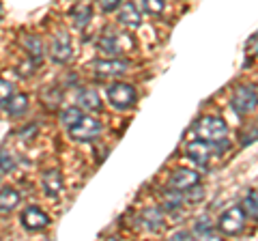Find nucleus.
Segmentation results:
<instances>
[{"mask_svg":"<svg viewBox=\"0 0 258 241\" xmlns=\"http://www.w3.org/2000/svg\"><path fill=\"white\" fill-rule=\"evenodd\" d=\"M194 134L215 149H224L228 144V127L220 116H203L194 125Z\"/></svg>","mask_w":258,"mask_h":241,"instance_id":"f257e3e1","label":"nucleus"},{"mask_svg":"<svg viewBox=\"0 0 258 241\" xmlns=\"http://www.w3.org/2000/svg\"><path fill=\"white\" fill-rule=\"evenodd\" d=\"M97 47H99L103 54H108V56H118V54L132 52L136 47V41H134V37L129 33L106 30V33L99 37V41H97Z\"/></svg>","mask_w":258,"mask_h":241,"instance_id":"f03ea898","label":"nucleus"},{"mask_svg":"<svg viewBox=\"0 0 258 241\" xmlns=\"http://www.w3.org/2000/svg\"><path fill=\"white\" fill-rule=\"evenodd\" d=\"M258 103V91L254 84H239L232 93V101L230 106L237 114H249Z\"/></svg>","mask_w":258,"mask_h":241,"instance_id":"7ed1b4c3","label":"nucleus"},{"mask_svg":"<svg viewBox=\"0 0 258 241\" xmlns=\"http://www.w3.org/2000/svg\"><path fill=\"white\" fill-rule=\"evenodd\" d=\"M69 134L74 140L80 142H91L97 140V136L101 134V123L95 116H80L74 125H69Z\"/></svg>","mask_w":258,"mask_h":241,"instance_id":"20e7f679","label":"nucleus"},{"mask_svg":"<svg viewBox=\"0 0 258 241\" xmlns=\"http://www.w3.org/2000/svg\"><path fill=\"white\" fill-rule=\"evenodd\" d=\"M108 99L114 108L118 110H129L136 106V99H138V95H136V88L127 82H116L108 88Z\"/></svg>","mask_w":258,"mask_h":241,"instance_id":"39448f33","label":"nucleus"},{"mask_svg":"<svg viewBox=\"0 0 258 241\" xmlns=\"http://www.w3.org/2000/svg\"><path fill=\"white\" fill-rule=\"evenodd\" d=\"M217 228H220L224 235H239L241 230L245 228V213L241 207H230L220 215L217 220Z\"/></svg>","mask_w":258,"mask_h":241,"instance_id":"423d86ee","label":"nucleus"},{"mask_svg":"<svg viewBox=\"0 0 258 241\" xmlns=\"http://www.w3.org/2000/svg\"><path fill=\"white\" fill-rule=\"evenodd\" d=\"M91 69L99 78H116V76H123L129 69V63L120 58H101V61H93Z\"/></svg>","mask_w":258,"mask_h":241,"instance_id":"0eeeda50","label":"nucleus"},{"mask_svg":"<svg viewBox=\"0 0 258 241\" xmlns=\"http://www.w3.org/2000/svg\"><path fill=\"white\" fill-rule=\"evenodd\" d=\"M200 183V174L196 170H189V168H176L170 174V181H168V188H172L176 192H185L194 186Z\"/></svg>","mask_w":258,"mask_h":241,"instance_id":"6e6552de","label":"nucleus"},{"mask_svg":"<svg viewBox=\"0 0 258 241\" xmlns=\"http://www.w3.org/2000/svg\"><path fill=\"white\" fill-rule=\"evenodd\" d=\"M50 54H52V61L54 63H67L71 58V39H69V33L64 30H58L52 39V45H50Z\"/></svg>","mask_w":258,"mask_h":241,"instance_id":"1a4fd4ad","label":"nucleus"},{"mask_svg":"<svg viewBox=\"0 0 258 241\" xmlns=\"http://www.w3.org/2000/svg\"><path fill=\"white\" fill-rule=\"evenodd\" d=\"M50 224L47 213H43L39 207H28L26 211L22 213V226L26 230H41Z\"/></svg>","mask_w":258,"mask_h":241,"instance_id":"9d476101","label":"nucleus"},{"mask_svg":"<svg viewBox=\"0 0 258 241\" xmlns=\"http://www.w3.org/2000/svg\"><path fill=\"white\" fill-rule=\"evenodd\" d=\"M211 144L205 142V140H194L187 144V157L191 159V162H196L198 166H207L209 162H211Z\"/></svg>","mask_w":258,"mask_h":241,"instance_id":"9b49d317","label":"nucleus"},{"mask_svg":"<svg viewBox=\"0 0 258 241\" xmlns=\"http://www.w3.org/2000/svg\"><path fill=\"white\" fill-rule=\"evenodd\" d=\"M142 222L147 230H153V232H159L161 228L166 226V218H164V209L161 207H149L142 211Z\"/></svg>","mask_w":258,"mask_h":241,"instance_id":"f8f14e48","label":"nucleus"},{"mask_svg":"<svg viewBox=\"0 0 258 241\" xmlns=\"http://www.w3.org/2000/svg\"><path fill=\"white\" fill-rule=\"evenodd\" d=\"M64 188V181H62V174L60 170H47L43 174V190H45V194L50 196V198H56V196H60V192Z\"/></svg>","mask_w":258,"mask_h":241,"instance_id":"ddd939ff","label":"nucleus"},{"mask_svg":"<svg viewBox=\"0 0 258 241\" xmlns=\"http://www.w3.org/2000/svg\"><path fill=\"white\" fill-rule=\"evenodd\" d=\"M118 22L127 28H138L142 24V15L138 11V7H136L134 3H125L118 11Z\"/></svg>","mask_w":258,"mask_h":241,"instance_id":"4468645a","label":"nucleus"},{"mask_svg":"<svg viewBox=\"0 0 258 241\" xmlns=\"http://www.w3.org/2000/svg\"><path fill=\"white\" fill-rule=\"evenodd\" d=\"M78 106L82 110H88V112H99L101 110V101H99V95H97L93 88H86L78 95Z\"/></svg>","mask_w":258,"mask_h":241,"instance_id":"2eb2a0df","label":"nucleus"},{"mask_svg":"<svg viewBox=\"0 0 258 241\" xmlns=\"http://www.w3.org/2000/svg\"><path fill=\"white\" fill-rule=\"evenodd\" d=\"M24 43H26V54L30 56V63L37 67L39 63H41V58H43V43H41V39H39V37H28Z\"/></svg>","mask_w":258,"mask_h":241,"instance_id":"dca6fc26","label":"nucleus"},{"mask_svg":"<svg viewBox=\"0 0 258 241\" xmlns=\"http://www.w3.org/2000/svg\"><path fill=\"white\" fill-rule=\"evenodd\" d=\"M20 205V194L13 188L0 190V211H13Z\"/></svg>","mask_w":258,"mask_h":241,"instance_id":"f3484780","label":"nucleus"},{"mask_svg":"<svg viewBox=\"0 0 258 241\" xmlns=\"http://www.w3.org/2000/svg\"><path fill=\"white\" fill-rule=\"evenodd\" d=\"M28 108V97L24 93H18V95H11L9 103H7V112H9L11 116H20L24 114Z\"/></svg>","mask_w":258,"mask_h":241,"instance_id":"a211bd4d","label":"nucleus"},{"mask_svg":"<svg viewBox=\"0 0 258 241\" xmlns=\"http://www.w3.org/2000/svg\"><path fill=\"white\" fill-rule=\"evenodd\" d=\"M185 198H183V192H176L172 188H168V192L164 194V209H168V211H179V209L183 207Z\"/></svg>","mask_w":258,"mask_h":241,"instance_id":"6ab92c4d","label":"nucleus"},{"mask_svg":"<svg viewBox=\"0 0 258 241\" xmlns=\"http://www.w3.org/2000/svg\"><path fill=\"white\" fill-rule=\"evenodd\" d=\"M243 207V213L247 215V218H252V220H258V194L254 190H249L247 194L243 196V203H241Z\"/></svg>","mask_w":258,"mask_h":241,"instance_id":"aec40b11","label":"nucleus"},{"mask_svg":"<svg viewBox=\"0 0 258 241\" xmlns=\"http://www.w3.org/2000/svg\"><path fill=\"white\" fill-rule=\"evenodd\" d=\"M194 235H196V237H205V239H213L215 237L213 224L209 222L207 215H203V218L196 220V224H194Z\"/></svg>","mask_w":258,"mask_h":241,"instance_id":"412c9836","label":"nucleus"},{"mask_svg":"<svg viewBox=\"0 0 258 241\" xmlns=\"http://www.w3.org/2000/svg\"><path fill=\"white\" fill-rule=\"evenodd\" d=\"M91 15H93L91 5H80L78 9H74V24L78 28H84L91 22Z\"/></svg>","mask_w":258,"mask_h":241,"instance_id":"4be33fe9","label":"nucleus"},{"mask_svg":"<svg viewBox=\"0 0 258 241\" xmlns=\"http://www.w3.org/2000/svg\"><path fill=\"white\" fill-rule=\"evenodd\" d=\"M142 9L147 15H153V18H159L166 9V0H140Z\"/></svg>","mask_w":258,"mask_h":241,"instance_id":"5701e85b","label":"nucleus"},{"mask_svg":"<svg viewBox=\"0 0 258 241\" xmlns=\"http://www.w3.org/2000/svg\"><path fill=\"white\" fill-rule=\"evenodd\" d=\"M0 170L3 172L15 170V157L11 151H7V149H0Z\"/></svg>","mask_w":258,"mask_h":241,"instance_id":"b1692460","label":"nucleus"},{"mask_svg":"<svg viewBox=\"0 0 258 241\" xmlns=\"http://www.w3.org/2000/svg\"><path fill=\"white\" fill-rule=\"evenodd\" d=\"M80 116H82V108L76 106V108H67V110H64L62 114H60V120H62V123L69 127V125H74Z\"/></svg>","mask_w":258,"mask_h":241,"instance_id":"393cba45","label":"nucleus"},{"mask_svg":"<svg viewBox=\"0 0 258 241\" xmlns=\"http://www.w3.org/2000/svg\"><path fill=\"white\" fill-rule=\"evenodd\" d=\"M13 95V84L11 82H5V80H0V108H5L7 103H9Z\"/></svg>","mask_w":258,"mask_h":241,"instance_id":"a878e982","label":"nucleus"},{"mask_svg":"<svg viewBox=\"0 0 258 241\" xmlns=\"http://www.w3.org/2000/svg\"><path fill=\"white\" fill-rule=\"evenodd\" d=\"M183 194H185V196H183V198H185V203H194V200H200V198L205 196V190L200 188V186H198V188L194 186V188H189V190H185Z\"/></svg>","mask_w":258,"mask_h":241,"instance_id":"bb28decb","label":"nucleus"},{"mask_svg":"<svg viewBox=\"0 0 258 241\" xmlns=\"http://www.w3.org/2000/svg\"><path fill=\"white\" fill-rule=\"evenodd\" d=\"M123 3V0H99V5H101V9L106 11V13H110V11H114L116 7Z\"/></svg>","mask_w":258,"mask_h":241,"instance_id":"cd10ccee","label":"nucleus"},{"mask_svg":"<svg viewBox=\"0 0 258 241\" xmlns=\"http://www.w3.org/2000/svg\"><path fill=\"white\" fill-rule=\"evenodd\" d=\"M194 237V232H187V230H183V232H176V235H172L174 241H179V239H191Z\"/></svg>","mask_w":258,"mask_h":241,"instance_id":"c85d7f7f","label":"nucleus"},{"mask_svg":"<svg viewBox=\"0 0 258 241\" xmlns=\"http://www.w3.org/2000/svg\"><path fill=\"white\" fill-rule=\"evenodd\" d=\"M254 140H258V123H256V130L252 132V138H247V140H245V144H249V142H254Z\"/></svg>","mask_w":258,"mask_h":241,"instance_id":"c756f323","label":"nucleus"},{"mask_svg":"<svg viewBox=\"0 0 258 241\" xmlns=\"http://www.w3.org/2000/svg\"><path fill=\"white\" fill-rule=\"evenodd\" d=\"M249 47H252V50H254V54L258 56V37L254 39V41H252V43H249Z\"/></svg>","mask_w":258,"mask_h":241,"instance_id":"7c9ffc66","label":"nucleus"},{"mask_svg":"<svg viewBox=\"0 0 258 241\" xmlns=\"http://www.w3.org/2000/svg\"><path fill=\"white\" fill-rule=\"evenodd\" d=\"M0 9H3V7H0Z\"/></svg>","mask_w":258,"mask_h":241,"instance_id":"2f4dec72","label":"nucleus"}]
</instances>
